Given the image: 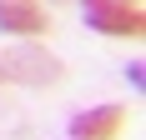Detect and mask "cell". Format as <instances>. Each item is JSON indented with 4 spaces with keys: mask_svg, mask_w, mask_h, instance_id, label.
Returning a JSON list of instances; mask_svg holds the SVG:
<instances>
[{
    "mask_svg": "<svg viewBox=\"0 0 146 140\" xmlns=\"http://www.w3.org/2000/svg\"><path fill=\"white\" fill-rule=\"evenodd\" d=\"M86 10V25L101 30V35H141V5H126V0H81Z\"/></svg>",
    "mask_w": 146,
    "mask_h": 140,
    "instance_id": "2",
    "label": "cell"
},
{
    "mask_svg": "<svg viewBox=\"0 0 146 140\" xmlns=\"http://www.w3.org/2000/svg\"><path fill=\"white\" fill-rule=\"evenodd\" d=\"M0 30L35 40V35L50 30V20H45V10L35 5V0H0Z\"/></svg>",
    "mask_w": 146,
    "mask_h": 140,
    "instance_id": "4",
    "label": "cell"
},
{
    "mask_svg": "<svg viewBox=\"0 0 146 140\" xmlns=\"http://www.w3.org/2000/svg\"><path fill=\"white\" fill-rule=\"evenodd\" d=\"M0 80H10V85H56L60 60L45 55L40 45H15V50H0Z\"/></svg>",
    "mask_w": 146,
    "mask_h": 140,
    "instance_id": "1",
    "label": "cell"
},
{
    "mask_svg": "<svg viewBox=\"0 0 146 140\" xmlns=\"http://www.w3.org/2000/svg\"><path fill=\"white\" fill-rule=\"evenodd\" d=\"M121 125H126V110L121 105H96V110L71 120V140H116Z\"/></svg>",
    "mask_w": 146,
    "mask_h": 140,
    "instance_id": "3",
    "label": "cell"
}]
</instances>
